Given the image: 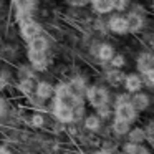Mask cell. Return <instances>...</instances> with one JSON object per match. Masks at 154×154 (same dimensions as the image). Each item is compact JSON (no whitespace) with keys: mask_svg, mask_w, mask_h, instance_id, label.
<instances>
[{"mask_svg":"<svg viewBox=\"0 0 154 154\" xmlns=\"http://www.w3.org/2000/svg\"><path fill=\"white\" fill-rule=\"evenodd\" d=\"M86 100L93 108L100 109L101 106L108 104L109 94H108V91L104 90V88H101V86H90L86 90Z\"/></svg>","mask_w":154,"mask_h":154,"instance_id":"cell-1","label":"cell"},{"mask_svg":"<svg viewBox=\"0 0 154 154\" xmlns=\"http://www.w3.org/2000/svg\"><path fill=\"white\" fill-rule=\"evenodd\" d=\"M114 116L118 119H123L126 123H133L136 121V116H137V111L136 108L133 106L131 101H123V103H116V108H114Z\"/></svg>","mask_w":154,"mask_h":154,"instance_id":"cell-2","label":"cell"},{"mask_svg":"<svg viewBox=\"0 0 154 154\" xmlns=\"http://www.w3.org/2000/svg\"><path fill=\"white\" fill-rule=\"evenodd\" d=\"M40 30H42L40 25L35 20H30V18H25L20 23V33L25 40H32V38L38 37V35H40Z\"/></svg>","mask_w":154,"mask_h":154,"instance_id":"cell-3","label":"cell"},{"mask_svg":"<svg viewBox=\"0 0 154 154\" xmlns=\"http://www.w3.org/2000/svg\"><path fill=\"white\" fill-rule=\"evenodd\" d=\"M53 116H55V119L60 121V123H73L75 121L73 109L63 106V104H60V103H57V101L53 103Z\"/></svg>","mask_w":154,"mask_h":154,"instance_id":"cell-4","label":"cell"},{"mask_svg":"<svg viewBox=\"0 0 154 154\" xmlns=\"http://www.w3.org/2000/svg\"><path fill=\"white\" fill-rule=\"evenodd\" d=\"M37 96L40 98V100H48V98H51L55 94V88L53 85H50L48 81H40V83L37 85Z\"/></svg>","mask_w":154,"mask_h":154,"instance_id":"cell-5","label":"cell"},{"mask_svg":"<svg viewBox=\"0 0 154 154\" xmlns=\"http://www.w3.org/2000/svg\"><path fill=\"white\" fill-rule=\"evenodd\" d=\"M109 28H111V32H114V33H119V35H123V33H126L129 28H128V20L126 18H123V17H113L109 20Z\"/></svg>","mask_w":154,"mask_h":154,"instance_id":"cell-6","label":"cell"},{"mask_svg":"<svg viewBox=\"0 0 154 154\" xmlns=\"http://www.w3.org/2000/svg\"><path fill=\"white\" fill-rule=\"evenodd\" d=\"M131 103H133L134 108H136V111H144V109L149 108L151 100H149V96L144 94V93H136L133 98H131Z\"/></svg>","mask_w":154,"mask_h":154,"instance_id":"cell-7","label":"cell"},{"mask_svg":"<svg viewBox=\"0 0 154 154\" xmlns=\"http://www.w3.org/2000/svg\"><path fill=\"white\" fill-rule=\"evenodd\" d=\"M141 86H143V81H141V78L137 76V75H128V76L124 78V88H126L129 93L139 91Z\"/></svg>","mask_w":154,"mask_h":154,"instance_id":"cell-8","label":"cell"},{"mask_svg":"<svg viewBox=\"0 0 154 154\" xmlns=\"http://www.w3.org/2000/svg\"><path fill=\"white\" fill-rule=\"evenodd\" d=\"M123 152L124 154H151V151L143 144H134V143H124L123 144Z\"/></svg>","mask_w":154,"mask_h":154,"instance_id":"cell-9","label":"cell"},{"mask_svg":"<svg viewBox=\"0 0 154 154\" xmlns=\"http://www.w3.org/2000/svg\"><path fill=\"white\" fill-rule=\"evenodd\" d=\"M152 65H154V55H151V53L139 55V58H137V68H139L143 73L152 70Z\"/></svg>","mask_w":154,"mask_h":154,"instance_id":"cell-10","label":"cell"},{"mask_svg":"<svg viewBox=\"0 0 154 154\" xmlns=\"http://www.w3.org/2000/svg\"><path fill=\"white\" fill-rule=\"evenodd\" d=\"M111 129H113V133L116 134V136H128V133L131 131V128H129V123L114 118L113 124H111Z\"/></svg>","mask_w":154,"mask_h":154,"instance_id":"cell-11","label":"cell"},{"mask_svg":"<svg viewBox=\"0 0 154 154\" xmlns=\"http://www.w3.org/2000/svg\"><path fill=\"white\" fill-rule=\"evenodd\" d=\"M128 141L134 144H143L146 141V129L144 128H134L128 133Z\"/></svg>","mask_w":154,"mask_h":154,"instance_id":"cell-12","label":"cell"},{"mask_svg":"<svg viewBox=\"0 0 154 154\" xmlns=\"http://www.w3.org/2000/svg\"><path fill=\"white\" fill-rule=\"evenodd\" d=\"M83 124H85V129L91 131V133H96L101 128V118L98 116V114H88V116L85 118Z\"/></svg>","mask_w":154,"mask_h":154,"instance_id":"cell-13","label":"cell"},{"mask_svg":"<svg viewBox=\"0 0 154 154\" xmlns=\"http://www.w3.org/2000/svg\"><path fill=\"white\" fill-rule=\"evenodd\" d=\"M48 48V42L45 37H35L30 40V43H28V50L30 51H45Z\"/></svg>","mask_w":154,"mask_h":154,"instance_id":"cell-14","label":"cell"},{"mask_svg":"<svg viewBox=\"0 0 154 154\" xmlns=\"http://www.w3.org/2000/svg\"><path fill=\"white\" fill-rule=\"evenodd\" d=\"M28 60L35 68H45V51H30L28 50Z\"/></svg>","mask_w":154,"mask_h":154,"instance_id":"cell-15","label":"cell"},{"mask_svg":"<svg viewBox=\"0 0 154 154\" xmlns=\"http://www.w3.org/2000/svg\"><path fill=\"white\" fill-rule=\"evenodd\" d=\"M93 8L98 14H108V12L113 10V0H91Z\"/></svg>","mask_w":154,"mask_h":154,"instance_id":"cell-16","label":"cell"},{"mask_svg":"<svg viewBox=\"0 0 154 154\" xmlns=\"http://www.w3.org/2000/svg\"><path fill=\"white\" fill-rule=\"evenodd\" d=\"M126 20H128V28H129L131 32H139L141 27H143V18H141L137 14L128 15Z\"/></svg>","mask_w":154,"mask_h":154,"instance_id":"cell-17","label":"cell"},{"mask_svg":"<svg viewBox=\"0 0 154 154\" xmlns=\"http://www.w3.org/2000/svg\"><path fill=\"white\" fill-rule=\"evenodd\" d=\"M12 2L15 4L20 14H28L35 5V0H12Z\"/></svg>","mask_w":154,"mask_h":154,"instance_id":"cell-18","label":"cell"},{"mask_svg":"<svg viewBox=\"0 0 154 154\" xmlns=\"http://www.w3.org/2000/svg\"><path fill=\"white\" fill-rule=\"evenodd\" d=\"M113 53H114V50H113L111 45H101L100 50H98V57H100V60H103V61L113 60V57H114Z\"/></svg>","mask_w":154,"mask_h":154,"instance_id":"cell-19","label":"cell"},{"mask_svg":"<svg viewBox=\"0 0 154 154\" xmlns=\"http://www.w3.org/2000/svg\"><path fill=\"white\" fill-rule=\"evenodd\" d=\"M144 129H146V141L154 146V119L149 121V123H147V126L144 128Z\"/></svg>","mask_w":154,"mask_h":154,"instance_id":"cell-20","label":"cell"},{"mask_svg":"<svg viewBox=\"0 0 154 154\" xmlns=\"http://www.w3.org/2000/svg\"><path fill=\"white\" fill-rule=\"evenodd\" d=\"M30 124L33 128H42L45 124V118H43V114H40V113H35L33 116H32V119H30Z\"/></svg>","mask_w":154,"mask_h":154,"instance_id":"cell-21","label":"cell"},{"mask_svg":"<svg viewBox=\"0 0 154 154\" xmlns=\"http://www.w3.org/2000/svg\"><path fill=\"white\" fill-rule=\"evenodd\" d=\"M113 66L114 68H121L124 65V57H121V55H118V57H113Z\"/></svg>","mask_w":154,"mask_h":154,"instance_id":"cell-22","label":"cell"},{"mask_svg":"<svg viewBox=\"0 0 154 154\" xmlns=\"http://www.w3.org/2000/svg\"><path fill=\"white\" fill-rule=\"evenodd\" d=\"M113 7L118 10H123L126 7V0H113Z\"/></svg>","mask_w":154,"mask_h":154,"instance_id":"cell-23","label":"cell"},{"mask_svg":"<svg viewBox=\"0 0 154 154\" xmlns=\"http://www.w3.org/2000/svg\"><path fill=\"white\" fill-rule=\"evenodd\" d=\"M144 76H146L147 83H149V85H152V86H154V70L146 71V73H144Z\"/></svg>","mask_w":154,"mask_h":154,"instance_id":"cell-24","label":"cell"},{"mask_svg":"<svg viewBox=\"0 0 154 154\" xmlns=\"http://www.w3.org/2000/svg\"><path fill=\"white\" fill-rule=\"evenodd\" d=\"M7 113V103H5L4 98H0V118Z\"/></svg>","mask_w":154,"mask_h":154,"instance_id":"cell-25","label":"cell"},{"mask_svg":"<svg viewBox=\"0 0 154 154\" xmlns=\"http://www.w3.org/2000/svg\"><path fill=\"white\" fill-rule=\"evenodd\" d=\"M0 154H12V151L5 146H0Z\"/></svg>","mask_w":154,"mask_h":154,"instance_id":"cell-26","label":"cell"},{"mask_svg":"<svg viewBox=\"0 0 154 154\" xmlns=\"http://www.w3.org/2000/svg\"><path fill=\"white\" fill-rule=\"evenodd\" d=\"M93 154H111V151H108V149H98V151H94Z\"/></svg>","mask_w":154,"mask_h":154,"instance_id":"cell-27","label":"cell"},{"mask_svg":"<svg viewBox=\"0 0 154 154\" xmlns=\"http://www.w3.org/2000/svg\"><path fill=\"white\" fill-rule=\"evenodd\" d=\"M116 154H124V152H123V151H121V152H116Z\"/></svg>","mask_w":154,"mask_h":154,"instance_id":"cell-28","label":"cell"}]
</instances>
